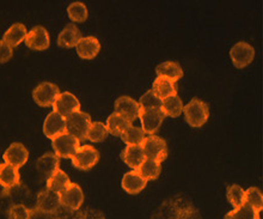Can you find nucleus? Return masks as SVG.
Returning <instances> with one entry per match:
<instances>
[{
  "mask_svg": "<svg viewBox=\"0 0 263 219\" xmlns=\"http://www.w3.org/2000/svg\"><path fill=\"white\" fill-rule=\"evenodd\" d=\"M145 133L144 131L139 127L130 126L127 129L125 132L122 133L121 139L127 146H141L145 140Z\"/></svg>",
  "mask_w": 263,
  "mask_h": 219,
  "instance_id": "obj_30",
  "label": "nucleus"
},
{
  "mask_svg": "<svg viewBox=\"0 0 263 219\" xmlns=\"http://www.w3.org/2000/svg\"><path fill=\"white\" fill-rule=\"evenodd\" d=\"M82 32L74 23H69L61 30L58 36V45L61 48H73L78 45V42L82 40Z\"/></svg>",
  "mask_w": 263,
  "mask_h": 219,
  "instance_id": "obj_19",
  "label": "nucleus"
},
{
  "mask_svg": "<svg viewBox=\"0 0 263 219\" xmlns=\"http://www.w3.org/2000/svg\"><path fill=\"white\" fill-rule=\"evenodd\" d=\"M156 211L164 219H178L180 218V213H178L176 207L174 206L171 199H167V200H165V202H163L162 205H160Z\"/></svg>",
  "mask_w": 263,
  "mask_h": 219,
  "instance_id": "obj_37",
  "label": "nucleus"
},
{
  "mask_svg": "<svg viewBox=\"0 0 263 219\" xmlns=\"http://www.w3.org/2000/svg\"><path fill=\"white\" fill-rule=\"evenodd\" d=\"M60 204L69 210L78 211L84 203V193L79 185L73 184L68 186L63 193H60Z\"/></svg>",
  "mask_w": 263,
  "mask_h": 219,
  "instance_id": "obj_12",
  "label": "nucleus"
},
{
  "mask_svg": "<svg viewBox=\"0 0 263 219\" xmlns=\"http://www.w3.org/2000/svg\"><path fill=\"white\" fill-rule=\"evenodd\" d=\"M61 206L60 195L57 193L50 192L48 189H43L36 196V203L32 209V214H42L52 218L54 213Z\"/></svg>",
  "mask_w": 263,
  "mask_h": 219,
  "instance_id": "obj_2",
  "label": "nucleus"
},
{
  "mask_svg": "<svg viewBox=\"0 0 263 219\" xmlns=\"http://www.w3.org/2000/svg\"><path fill=\"white\" fill-rule=\"evenodd\" d=\"M178 219H202V217H201L199 211L196 209H193V210L187 211V212L180 214V218Z\"/></svg>",
  "mask_w": 263,
  "mask_h": 219,
  "instance_id": "obj_43",
  "label": "nucleus"
},
{
  "mask_svg": "<svg viewBox=\"0 0 263 219\" xmlns=\"http://www.w3.org/2000/svg\"><path fill=\"white\" fill-rule=\"evenodd\" d=\"M53 109L54 112H57L58 114L66 119L68 115L80 111V102L72 93L65 91V93L59 94V96L57 97L53 104Z\"/></svg>",
  "mask_w": 263,
  "mask_h": 219,
  "instance_id": "obj_10",
  "label": "nucleus"
},
{
  "mask_svg": "<svg viewBox=\"0 0 263 219\" xmlns=\"http://www.w3.org/2000/svg\"><path fill=\"white\" fill-rule=\"evenodd\" d=\"M69 185H71V180L68 175L61 169H58L52 176L47 178V189L57 194L63 193Z\"/></svg>",
  "mask_w": 263,
  "mask_h": 219,
  "instance_id": "obj_26",
  "label": "nucleus"
},
{
  "mask_svg": "<svg viewBox=\"0 0 263 219\" xmlns=\"http://www.w3.org/2000/svg\"><path fill=\"white\" fill-rule=\"evenodd\" d=\"M138 103L140 105V109L162 107V100L157 97L156 95L152 93V90L146 91V93L140 97V100H139Z\"/></svg>",
  "mask_w": 263,
  "mask_h": 219,
  "instance_id": "obj_36",
  "label": "nucleus"
},
{
  "mask_svg": "<svg viewBox=\"0 0 263 219\" xmlns=\"http://www.w3.org/2000/svg\"><path fill=\"white\" fill-rule=\"evenodd\" d=\"M21 182L20 170L10 164H0V186L3 189H10Z\"/></svg>",
  "mask_w": 263,
  "mask_h": 219,
  "instance_id": "obj_23",
  "label": "nucleus"
},
{
  "mask_svg": "<svg viewBox=\"0 0 263 219\" xmlns=\"http://www.w3.org/2000/svg\"><path fill=\"white\" fill-rule=\"evenodd\" d=\"M77 54L85 60L95 59L101 50V43L95 36H86L82 38V40L76 46Z\"/></svg>",
  "mask_w": 263,
  "mask_h": 219,
  "instance_id": "obj_16",
  "label": "nucleus"
},
{
  "mask_svg": "<svg viewBox=\"0 0 263 219\" xmlns=\"http://www.w3.org/2000/svg\"><path fill=\"white\" fill-rule=\"evenodd\" d=\"M83 219H105L102 211L96 209H85L82 210Z\"/></svg>",
  "mask_w": 263,
  "mask_h": 219,
  "instance_id": "obj_42",
  "label": "nucleus"
},
{
  "mask_svg": "<svg viewBox=\"0 0 263 219\" xmlns=\"http://www.w3.org/2000/svg\"><path fill=\"white\" fill-rule=\"evenodd\" d=\"M13 57V50L9 45H6L5 42L0 41V64H5L7 61L11 60V58Z\"/></svg>",
  "mask_w": 263,
  "mask_h": 219,
  "instance_id": "obj_41",
  "label": "nucleus"
},
{
  "mask_svg": "<svg viewBox=\"0 0 263 219\" xmlns=\"http://www.w3.org/2000/svg\"><path fill=\"white\" fill-rule=\"evenodd\" d=\"M183 113L185 121L194 129L203 126L210 118V108L206 102L199 98H193L187 105H184Z\"/></svg>",
  "mask_w": 263,
  "mask_h": 219,
  "instance_id": "obj_1",
  "label": "nucleus"
},
{
  "mask_svg": "<svg viewBox=\"0 0 263 219\" xmlns=\"http://www.w3.org/2000/svg\"><path fill=\"white\" fill-rule=\"evenodd\" d=\"M91 122V116L87 113L76 112L66 118V132L76 137L79 141H83L86 139Z\"/></svg>",
  "mask_w": 263,
  "mask_h": 219,
  "instance_id": "obj_3",
  "label": "nucleus"
},
{
  "mask_svg": "<svg viewBox=\"0 0 263 219\" xmlns=\"http://www.w3.org/2000/svg\"><path fill=\"white\" fill-rule=\"evenodd\" d=\"M115 113L125 116L127 120H129L130 122H133L134 120L139 118L140 114V105L137 101H134L133 98L129 96H121L115 101L114 104Z\"/></svg>",
  "mask_w": 263,
  "mask_h": 219,
  "instance_id": "obj_15",
  "label": "nucleus"
},
{
  "mask_svg": "<svg viewBox=\"0 0 263 219\" xmlns=\"http://www.w3.org/2000/svg\"><path fill=\"white\" fill-rule=\"evenodd\" d=\"M27 34L28 31L24 24L14 23L5 31V34L3 36V41L6 45H9L11 48H13V47L20 46L22 42L25 41Z\"/></svg>",
  "mask_w": 263,
  "mask_h": 219,
  "instance_id": "obj_21",
  "label": "nucleus"
},
{
  "mask_svg": "<svg viewBox=\"0 0 263 219\" xmlns=\"http://www.w3.org/2000/svg\"><path fill=\"white\" fill-rule=\"evenodd\" d=\"M32 210L25 205H13L7 212V219H31Z\"/></svg>",
  "mask_w": 263,
  "mask_h": 219,
  "instance_id": "obj_38",
  "label": "nucleus"
},
{
  "mask_svg": "<svg viewBox=\"0 0 263 219\" xmlns=\"http://www.w3.org/2000/svg\"><path fill=\"white\" fill-rule=\"evenodd\" d=\"M66 132V119L57 112H50L43 122V133L48 139H54Z\"/></svg>",
  "mask_w": 263,
  "mask_h": 219,
  "instance_id": "obj_14",
  "label": "nucleus"
},
{
  "mask_svg": "<svg viewBox=\"0 0 263 219\" xmlns=\"http://www.w3.org/2000/svg\"><path fill=\"white\" fill-rule=\"evenodd\" d=\"M156 73L157 77H164V78L173 80L174 83L183 77V70L176 61H165V63L159 64L156 67Z\"/></svg>",
  "mask_w": 263,
  "mask_h": 219,
  "instance_id": "obj_24",
  "label": "nucleus"
},
{
  "mask_svg": "<svg viewBox=\"0 0 263 219\" xmlns=\"http://www.w3.org/2000/svg\"><path fill=\"white\" fill-rule=\"evenodd\" d=\"M13 206L12 200H11L9 193L6 189H3L0 192V213H6L9 212V210Z\"/></svg>",
  "mask_w": 263,
  "mask_h": 219,
  "instance_id": "obj_40",
  "label": "nucleus"
},
{
  "mask_svg": "<svg viewBox=\"0 0 263 219\" xmlns=\"http://www.w3.org/2000/svg\"><path fill=\"white\" fill-rule=\"evenodd\" d=\"M121 159L130 169L138 170L142 162L146 159L141 146H127L121 152Z\"/></svg>",
  "mask_w": 263,
  "mask_h": 219,
  "instance_id": "obj_22",
  "label": "nucleus"
},
{
  "mask_svg": "<svg viewBox=\"0 0 263 219\" xmlns=\"http://www.w3.org/2000/svg\"><path fill=\"white\" fill-rule=\"evenodd\" d=\"M6 191L9 193L13 205H25L28 207L27 203L30 200V191H29L27 186L20 182L18 185L13 186L10 189H6Z\"/></svg>",
  "mask_w": 263,
  "mask_h": 219,
  "instance_id": "obj_29",
  "label": "nucleus"
},
{
  "mask_svg": "<svg viewBox=\"0 0 263 219\" xmlns=\"http://www.w3.org/2000/svg\"><path fill=\"white\" fill-rule=\"evenodd\" d=\"M160 171H162V166L156 160L146 158L140 167H139L138 173L145 178L146 181L157 180L159 177Z\"/></svg>",
  "mask_w": 263,
  "mask_h": 219,
  "instance_id": "obj_28",
  "label": "nucleus"
},
{
  "mask_svg": "<svg viewBox=\"0 0 263 219\" xmlns=\"http://www.w3.org/2000/svg\"><path fill=\"white\" fill-rule=\"evenodd\" d=\"M139 119L141 121V130L144 131V133L153 136L160 129L164 119H165V115L163 114L160 108L140 109Z\"/></svg>",
  "mask_w": 263,
  "mask_h": 219,
  "instance_id": "obj_8",
  "label": "nucleus"
},
{
  "mask_svg": "<svg viewBox=\"0 0 263 219\" xmlns=\"http://www.w3.org/2000/svg\"><path fill=\"white\" fill-rule=\"evenodd\" d=\"M107 130L108 133H110L111 136L115 137H121L122 133L132 126V122L129 120H127L125 116L118 114V113H112L108 116L107 119Z\"/></svg>",
  "mask_w": 263,
  "mask_h": 219,
  "instance_id": "obj_25",
  "label": "nucleus"
},
{
  "mask_svg": "<svg viewBox=\"0 0 263 219\" xmlns=\"http://www.w3.org/2000/svg\"><path fill=\"white\" fill-rule=\"evenodd\" d=\"M146 184H147V181L138 173V170H132L126 173L121 181L123 191L132 195L139 194L146 187Z\"/></svg>",
  "mask_w": 263,
  "mask_h": 219,
  "instance_id": "obj_17",
  "label": "nucleus"
},
{
  "mask_svg": "<svg viewBox=\"0 0 263 219\" xmlns=\"http://www.w3.org/2000/svg\"><path fill=\"white\" fill-rule=\"evenodd\" d=\"M224 219H261L260 213L251 209L249 205H243L238 209H233L226 213Z\"/></svg>",
  "mask_w": 263,
  "mask_h": 219,
  "instance_id": "obj_34",
  "label": "nucleus"
},
{
  "mask_svg": "<svg viewBox=\"0 0 263 219\" xmlns=\"http://www.w3.org/2000/svg\"><path fill=\"white\" fill-rule=\"evenodd\" d=\"M183 102L177 95L175 96H170L162 101V107L160 111L165 116H170V118H178L183 112Z\"/></svg>",
  "mask_w": 263,
  "mask_h": 219,
  "instance_id": "obj_27",
  "label": "nucleus"
},
{
  "mask_svg": "<svg viewBox=\"0 0 263 219\" xmlns=\"http://www.w3.org/2000/svg\"><path fill=\"white\" fill-rule=\"evenodd\" d=\"M246 204L260 213L263 209V195L260 189L250 187L246 191Z\"/></svg>",
  "mask_w": 263,
  "mask_h": 219,
  "instance_id": "obj_35",
  "label": "nucleus"
},
{
  "mask_svg": "<svg viewBox=\"0 0 263 219\" xmlns=\"http://www.w3.org/2000/svg\"><path fill=\"white\" fill-rule=\"evenodd\" d=\"M226 196L233 209H238V207L246 205V191L238 185L229 186L226 189Z\"/></svg>",
  "mask_w": 263,
  "mask_h": 219,
  "instance_id": "obj_31",
  "label": "nucleus"
},
{
  "mask_svg": "<svg viewBox=\"0 0 263 219\" xmlns=\"http://www.w3.org/2000/svg\"><path fill=\"white\" fill-rule=\"evenodd\" d=\"M60 160L55 153L53 152H46L42 155L36 162V169H37L39 174L43 177H50L55 171L59 169Z\"/></svg>",
  "mask_w": 263,
  "mask_h": 219,
  "instance_id": "obj_18",
  "label": "nucleus"
},
{
  "mask_svg": "<svg viewBox=\"0 0 263 219\" xmlns=\"http://www.w3.org/2000/svg\"><path fill=\"white\" fill-rule=\"evenodd\" d=\"M230 58H231L233 65L237 68H244L253 63L255 58V49L249 43L244 41L237 42L230 50Z\"/></svg>",
  "mask_w": 263,
  "mask_h": 219,
  "instance_id": "obj_9",
  "label": "nucleus"
},
{
  "mask_svg": "<svg viewBox=\"0 0 263 219\" xmlns=\"http://www.w3.org/2000/svg\"><path fill=\"white\" fill-rule=\"evenodd\" d=\"M80 141L76 137L65 132L52 140L54 153L59 158H72L80 148Z\"/></svg>",
  "mask_w": 263,
  "mask_h": 219,
  "instance_id": "obj_6",
  "label": "nucleus"
},
{
  "mask_svg": "<svg viewBox=\"0 0 263 219\" xmlns=\"http://www.w3.org/2000/svg\"><path fill=\"white\" fill-rule=\"evenodd\" d=\"M67 13L69 20L74 22V23H83V22L87 20V16H89L86 5L80 2L69 4L67 7Z\"/></svg>",
  "mask_w": 263,
  "mask_h": 219,
  "instance_id": "obj_33",
  "label": "nucleus"
},
{
  "mask_svg": "<svg viewBox=\"0 0 263 219\" xmlns=\"http://www.w3.org/2000/svg\"><path fill=\"white\" fill-rule=\"evenodd\" d=\"M24 42L28 48H30L32 50H39V52H41V50L48 49V47L50 45L48 30H47L46 28L41 27V25L34 27L27 34V38H25Z\"/></svg>",
  "mask_w": 263,
  "mask_h": 219,
  "instance_id": "obj_11",
  "label": "nucleus"
},
{
  "mask_svg": "<svg viewBox=\"0 0 263 219\" xmlns=\"http://www.w3.org/2000/svg\"><path fill=\"white\" fill-rule=\"evenodd\" d=\"M151 219H164L162 216H160V214L157 212V211H155V212L152 213V216H151Z\"/></svg>",
  "mask_w": 263,
  "mask_h": 219,
  "instance_id": "obj_44",
  "label": "nucleus"
},
{
  "mask_svg": "<svg viewBox=\"0 0 263 219\" xmlns=\"http://www.w3.org/2000/svg\"><path fill=\"white\" fill-rule=\"evenodd\" d=\"M142 151L147 159L156 160L162 163L167 157V145L166 141L158 136H148L145 138L144 143L141 144Z\"/></svg>",
  "mask_w": 263,
  "mask_h": 219,
  "instance_id": "obj_4",
  "label": "nucleus"
},
{
  "mask_svg": "<svg viewBox=\"0 0 263 219\" xmlns=\"http://www.w3.org/2000/svg\"><path fill=\"white\" fill-rule=\"evenodd\" d=\"M72 164L77 169L86 171L92 169L100 160V152L91 145L80 146L78 151L72 157Z\"/></svg>",
  "mask_w": 263,
  "mask_h": 219,
  "instance_id": "obj_5",
  "label": "nucleus"
},
{
  "mask_svg": "<svg viewBox=\"0 0 263 219\" xmlns=\"http://www.w3.org/2000/svg\"><path fill=\"white\" fill-rule=\"evenodd\" d=\"M59 86L50 82H42L32 90V98L40 107H50L59 96Z\"/></svg>",
  "mask_w": 263,
  "mask_h": 219,
  "instance_id": "obj_7",
  "label": "nucleus"
},
{
  "mask_svg": "<svg viewBox=\"0 0 263 219\" xmlns=\"http://www.w3.org/2000/svg\"><path fill=\"white\" fill-rule=\"evenodd\" d=\"M171 202H173L174 206L176 207V210L178 211V213L180 214L187 212L189 210L195 209V207L193 206L192 200L184 194H178L177 196H175V198L171 199Z\"/></svg>",
  "mask_w": 263,
  "mask_h": 219,
  "instance_id": "obj_39",
  "label": "nucleus"
},
{
  "mask_svg": "<svg viewBox=\"0 0 263 219\" xmlns=\"http://www.w3.org/2000/svg\"><path fill=\"white\" fill-rule=\"evenodd\" d=\"M152 93L156 95L160 100H165L170 96L177 95V86L176 83L173 80L164 78V77H157L155 82L152 84Z\"/></svg>",
  "mask_w": 263,
  "mask_h": 219,
  "instance_id": "obj_20",
  "label": "nucleus"
},
{
  "mask_svg": "<svg viewBox=\"0 0 263 219\" xmlns=\"http://www.w3.org/2000/svg\"><path fill=\"white\" fill-rule=\"evenodd\" d=\"M108 134L109 133H108L107 126H105L103 122L101 121L91 122L90 129L87 131V134H86V139L92 141V143H101V141L107 139Z\"/></svg>",
  "mask_w": 263,
  "mask_h": 219,
  "instance_id": "obj_32",
  "label": "nucleus"
},
{
  "mask_svg": "<svg viewBox=\"0 0 263 219\" xmlns=\"http://www.w3.org/2000/svg\"><path fill=\"white\" fill-rule=\"evenodd\" d=\"M3 158L6 164H10L20 170V168L24 166L28 162L29 151L23 144L12 143L5 152H4Z\"/></svg>",
  "mask_w": 263,
  "mask_h": 219,
  "instance_id": "obj_13",
  "label": "nucleus"
}]
</instances>
